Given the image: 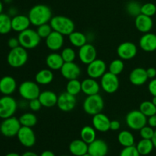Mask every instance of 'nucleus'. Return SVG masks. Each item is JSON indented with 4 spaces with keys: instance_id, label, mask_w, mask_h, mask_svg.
<instances>
[{
    "instance_id": "obj_1",
    "label": "nucleus",
    "mask_w": 156,
    "mask_h": 156,
    "mask_svg": "<svg viewBox=\"0 0 156 156\" xmlns=\"http://www.w3.org/2000/svg\"><path fill=\"white\" fill-rule=\"evenodd\" d=\"M28 18L30 24L38 27L44 24L50 22L53 18V13L49 6L43 4L35 5L30 9L28 12Z\"/></svg>"
},
{
    "instance_id": "obj_2",
    "label": "nucleus",
    "mask_w": 156,
    "mask_h": 156,
    "mask_svg": "<svg viewBox=\"0 0 156 156\" xmlns=\"http://www.w3.org/2000/svg\"><path fill=\"white\" fill-rule=\"evenodd\" d=\"M52 28L62 35H69L75 30V24L71 18L63 15H56L50 21Z\"/></svg>"
},
{
    "instance_id": "obj_3",
    "label": "nucleus",
    "mask_w": 156,
    "mask_h": 156,
    "mask_svg": "<svg viewBox=\"0 0 156 156\" xmlns=\"http://www.w3.org/2000/svg\"><path fill=\"white\" fill-rule=\"evenodd\" d=\"M28 59V53L24 47H19L11 49L7 56V62L12 68H21L24 66Z\"/></svg>"
},
{
    "instance_id": "obj_4",
    "label": "nucleus",
    "mask_w": 156,
    "mask_h": 156,
    "mask_svg": "<svg viewBox=\"0 0 156 156\" xmlns=\"http://www.w3.org/2000/svg\"><path fill=\"white\" fill-rule=\"evenodd\" d=\"M18 39L21 47H24L26 50H32L39 45L41 38L38 35L37 30L29 27L27 30L19 33Z\"/></svg>"
},
{
    "instance_id": "obj_5",
    "label": "nucleus",
    "mask_w": 156,
    "mask_h": 156,
    "mask_svg": "<svg viewBox=\"0 0 156 156\" xmlns=\"http://www.w3.org/2000/svg\"><path fill=\"white\" fill-rule=\"evenodd\" d=\"M105 107L104 99L99 94L87 96L83 102V110L88 115L94 116L101 113Z\"/></svg>"
},
{
    "instance_id": "obj_6",
    "label": "nucleus",
    "mask_w": 156,
    "mask_h": 156,
    "mask_svg": "<svg viewBox=\"0 0 156 156\" xmlns=\"http://www.w3.org/2000/svg\"><path fill=\"white\" fill-rule=\"evenodd\" d=\"M18 93L24 100L29 101L38 98L41 94L39 85L36 82L24 81L18 87Z\"/></svg>"
},
{
    "instance_id": "obj_7",
    "label": "nucleus",
    "mask_w": 156,
    "mask_h": 156,
    "mask_svg": "<svg viewBox=\"0 0 156 156\" xmlns=\"http://www.w3.org/2000/svg\"><path fill=\"white\" fill-rule=\"evenodd\" d=\"M18 104L11 95H4L0 98V118L6 119L12 117L17 111Z\"/></svg>"
},
{
    "instance_id": "obj_8",
    "label": "nucleus",
    "mask_w": 156,
    "mask_h": 156,
    "mask_svg": "<svg viewBox=\"0 0 156 156\" xmlns=\"http://www.w3.org/2000/svg\"><path fill=\"white\" fill-rule=\"evenodd\" d=\"M21 127L19 119L12 116L9 118L3 119L0 124V133L5 137H14L17 136Z\"/></svg>"
},
{
    "instance_id": "obj_9",
    "label": "nucleus",
    "mask_w": 156,
    "mask_h": 156,
    "mask_svg": "<svg viewBox=\"0 0 156 156\" xmlns=\"http://www.w3.org/2000/svg\"><path fill=\"white\" fill-rule=\"evenodd\" d=\"M147 117L140 110H134L128 113L126 116V123L133 130H140L147 124Z\"/></svg>"
},
{
    "instance_id": "obj_10",
    "label": "nucleus",
    "mask_w": 156,
    "mask_h": 156,
    "mask_svg": "<svg viewBox=\"0 0 156 156\" xmlns=\"http://www.w3.org/2000/svg\"><path fill=\"white\" fill-rule=\"evenodd\" d=\"M101 88L108 94H113L118 90L120 81L116 75L106 72L101 78Z\"/></svg>"
},
{
    "instance_id": "obj_11",
    "label": "nucleus",
    "mask_w": 156,
    "mask_h": 156,
    "mask_svg": "<svg viewBox=\"0 0 156 156\" xmlns=\"http://www.w3.org/2000/svg\"><path fill=\"white\" fill-rule=\"evenodd\" d=\"M138 49L135 44L129 41L121 43L117 47V53L119 58L123 60H129L136 56Z\"/></svg>"
},
{
    "instance_id": "obj_12",
    "label": "nucleus",
    "mask_w": 156,
    "mask_h": 156,
    "mask_svg": "<svg viewBox=\"0 0 156 156\" xmlns=\"http://www.w3.org/2000/svg\"><path fill=\"white\" fill-rule=\"evenodd\" d=\"M17 137L20 143L24 147H32L36 143V135L31 127L21 126L17 134Z\"/></svg>"
},
{
    "instance_id": "obj_13",
    "label": "nucleus",
    "mask_w": 156,
    "mask_h": 156,
    "mask_svg": "<svg viewBox=\"0 0 156 156\" xmlns=\"http://www.w3.org/2000/svg\"><path fill=\"white\" fill-rule=\"evenodd\" d=\"M87 74L92 79H99L103 76L107 71V65L102 59H96L87 66Z\"/></svg>"
},
{
    "instance_id": "obj_14",
    "label": "nucleus",
    "mask_w": 156,
    "mask_h": 156,
    "mask_svg": "<svg viewBox=\"0 0 156 156\" xmlns=\"http://www.w3.org/2000/svg\"><path fill=\"white\" fill-rule=\"evenodd\" d=\"M76 98L75 95L69 94L67 91L62 92L58 96L57 107L63 112H69L73 111L76 105Z\"/></svg>"
},
{
    "instance_id": "obj_15",
    "label": "nucleus",
    "mask_w": 156,
    "mask_h": 156,
    "mask_svg": "<svg viewBox=\"0 0 156 156\" xmlns=\"http://www.w3.org/2000/svg\"><path fill=\"white\" fill-rule=\"evenodd\" d=\"M79 58L82 63L88 65L97 59V50L91 44H85L79 50Z\"/></svg>"
},
{
    "instance_id": "obj_16",
    "label": "nucleus",
    "mask_w": 156,
    "mask_h": 156,
    "mask_svg": "<svg viewBox=\"0 0 156 156\" xmlns=\"http://www.w3.org/2000/svg\"><path fill=\"white\" fill-rule=\"evenodd\" d=\"M45 44L47 48L52 51H58L64 44V35L57 31H53L45 39Z\"/></svg>"
},
{
    "instance_id": "obj_17",
    "label": "nucleus",
    "mask_w": 156,
    "mask_h": 156,
    "mask_svg": "<svg viewBox=\"0 0 156 156\" xmlns=\"http://www.w3.org/2000/svg\"><path fill=\"white\" fill-rule=\"evenodd\" d=\"M60 73L62 77L67 80L76 79L80 76L81 69L75 62H64L63 66L60 69Z\"/></svg>"
},
{
    "instance_id": "obj_18",
    "label": "nucleus",
    "mask_w": 156,
    "mask_h": 156,
    "mask_svg": "<svg viewBox=\"0 0 156 156\" xmlns=\"http://www.w3.org/2000/svg\"><path fill=\"white\" fill-rule=\"evenodd\" d=\"M108 152V146L107 143L100 139L88 144V153L91 156H106Z\"/></svg>"
},
{
    "instance_id": "obj_19",
    "label": "nucleus",
    "mask_w": 156,
    "mask_h": 156,
    "mask_svg": "<svg viewBox=\"0 0 156 156\" xmlns=\"http://www.w3.org/2000/svg\"><path fill=\"white\" fill-rule=\"evenodd\" d=\"M110 123H111V120L109 117L103 113H99L93 116V127L98 132L105 133L110 130Z\"/></svg>"
},
{
    "instance_id": "obj_20",
    "label": "nucleus",
    "mask_w": 156,
    "mask_h": 156,
    "mask_svg": "<svg viewBox=\"0 0 156 156\" xmlns=\"http://www.w3.org/2000/svg\"><path fill=\"white\" fill-rule=\"evenodd\" d=\"M17 89V82L12 76H3L0 79V92L3 95H11Z\"/></svg>"
},
{
    "instance_id": "obj_21",
    "label": "nucleus",
    "mask_w": 156,
    "mask_h": 156,
    "mask_svg": "<svg viewBox=\"0 0 156 156\" xmlns=\"http://www.w3.org/2000/svg\"><path fill=\"white\" fill-rule=\"evenodd\" d=\"M129 79L131 84L136 86H141L146 84L149 78L146 73V69L142 67H137L131 71Z\"/></svg>"
},
{
    "instance_id": "obj_22",
    "label": "nucleus",
    "mask_w": 156,
    "mask_h": 156,
    "mask_svg": "<svg viewBox=\"0 0 156 156\" xmlns=\"http://www.w3.org/2000/svg\"><path fill=\"white\" fill-rule=\"evenodd\" d=\"M140 47L145 52H153L156 50V34L146 33L140 37L139 41Z\"/></svg>"
},
{
    "instance_id": "obj_23",
    "label": "nucleus",
    "mask_w": 156,
    "mask_h": 156,
    "mask_svg": "<svg viewBox=\"0 0 156 156\" xmlns=\"http://www.w3.org/2000/svg\"><path fill=\"white\" fill-rule=\"evenodd\" d=\"M135 26L137 30L141 33H149L153 27L152 17L140 14L135 18Z\"/></svg>"
},
{
    "instance_id": "obj_24",
    "label": "nucleus",
    "mask_w": 156,
    "mask_h": 156,
    "mask_svg": "<svg viewBox=\"0 0 156 156\" xmlns=\"http://www.w3.org/2000/svg\"><path fill=\"white\" fill-rule=\"evenodd\" d=\"M30 24V19L27 15H17L12 18V28L15 32L21 33L28 29Z\"/></svg>"
},
{
    "instance_id": "obj_25",
    "label": "nucleus",
    "mask_w": 156,
    "mask_h": 156,
    "mask_svg": "<svg viewBox=\"0 0 156 156\" xmlns=\"http://www.w3.org/2000/svg\"><path fill=\"white\" fill-rule=\"evenodd\" d=\"M101 85L95 79L87 78L82 82V91L87 96L99 94Z\"/></svg>"
},
{
    "instance_id": "obj_26",
    "label": "nucleus",
    "mask_w": 156,
    "mask_h": 156,
    "mask_svg": "<svg viewBox=\"0 0 156 156\" xmlns=\"http://www.w3.org/2000/svg\"><path fill=\"white\" fill-rule=\"evenodd\" d=\"M38 99L43 107L53 108L57 105L58 95L52 91H44L41 92Z\"/></svg>"
},
{
    "instance_id": "obj_27",
    "label": "nucleus",
    "mask_w": 156,
    "mask_h": 156,
    "mask_svg": "<svg viewBox=\"0 0 156 156\" xmlns=\"http://www.w3.org/2000/svg\"><path fill=\"white\" fill-rule=\"evenodd\" d=\"M70 153L75 156H82L88 153V144L81 140H75L70 143L69 146Z\"/></svg>"
},
{
    "instance_id": "obj_28",
    "label": "nucleus",
    "mask_w": 156,
    "mask_h": 156,
    "mask_svg": "<svg viewBox=\"0 0 156 156\" xmlns=\"http://www.w3.org/2000/svg\"><path fill=\"white\" fill-rule=\"evenodd\" d=\"M64 62L60 53H50L46 58V65L51 70H60Z\"/></svg>"
},
{
    "instance_id": "obj_29",
    "label": "nucleus",
    "mask_w": 156,
    "mask_h": 156,
    "mask_svg": "<svg viewBox=\"0 0 156 156\" xmlns=\"http://www.w3.org/2000/svg\"><path fill=\"white\" fill-rule=\"evenodd\" d=\"M54 79V74L50 69H44L35 75V81L38 85H47L51 83Z\"/></svg>"
},
{
    "instance_id": "obj_30",
    "label": "nucleus",
    "mask_w": 156,
    "mask_h": 156,
    "mask_svg": "<svg viewBox=\"0 0 156 156\" xmlns=\"http://www.w3.org/2000/svg\"><path fill=\"white\" fill-rule=\"evenodd\" d=\"M69 41L73 46L80 48L81 47L87 44L88 38L86 35L82 32L74 30L69 35Z\"/></svg>"
},
{
    "instance_id": "obj_31",
    "label": "nucleus",
    "mask_w": 156,
    "mask_h": 156,
    "mask_svg": "<svg viewBox=\"0 0 156 156\" xmlns=\"http://www.w3.org/2000/svg\"><path fill=\"white\" fill-rule=\"evenodd\" d=\"M136 149L140 155H147L152 152L154 147L152 140L142 139L136 145Z\"/></svg>"
},
{
    "instance_id": "obj_32",
    "label": "nucleus",
    "mask_w": 156,
    "mask_h": 156,
    "mask_svg": "<svg viewBox=\"0 0 156 156\" xmlns=\"http://www.w3.org/2000/svg\"><path fill=\"white\" fill-rule=\"evenodd\" d=\"M117 140L123 147H128V146H134L135 138L133 134L131 132L128 130H123L118 134Z\"/></svg>"
},
{
    "instance_id": "obj_33",
    "label": "nucleus",
    "mask_w": 156,
    "mask_h": 156,
    "mask_svg": "<svg viewBox=\"0 0 156 156\" xmlns=\"http://www.w3.org/2000/svg\"><path fill=\"white\" fill-rule=\"evenodd\" d=\"M80 136L87 144H90L96 140V129L91 126H85L81 129Z\"/></svg>"
},
{
    "instance_id": "obj_34",
    "label": "nucleus",
    "mask_w": 156,
    "mask_h": 156,
    "mask_svg": "<svg viewBox=\"0 0 156 156\" xmlns=\"http://www.w3.org/2000/svg\"><path fill=\"white\" fill-rule=\"evenodd\" d=\"M12 30V18L8 14H0V34H7Z\"/></svg>"
},
{
    "instance_id": "obj_35",
    "label": "nucleus",
    "mask_w": 156,
    "mask_h": 156,
    "mask_svg": "<svg viewBox=\"0 0 156 156\" xmlns=\"http://www.w3.org/2000/svg\"><path fill=\"white\" fill-rule=\"evenodd\" d=\"M20 123L22 126L34 127L37 123V117L33 113H24L19 117Z\"/></svg>"
},
{
    "instance_id": "obj_36",
    "label": "nucleus",
    "mask_w": 156,
    "mask_h": 156,
    "mask_svg": "<svg viewBox=\"0 0 156 156\" xmlns=\"http://www.w3.org/2000/svg\"><path fill=\"white\" fill-rule=\"evenodd\" d=\"M139 110L147 117L156 114V106L152 103V101H145L142 102Z\"/></svg>"
},
{
    "instance_id": "obj_37",
    "label": "nucleus",
    "mask_w": 156,
    "mask_h": 156,
    "mask_svg": "<svg viewBox=\"0 0 156 156\" xmlns=\"http://www.w3.org/2000/svg\"><path fill=\"white\" fill-rule=\"evenodd\" d=\"M69 94L76 96L82 91V82L78 79L69 80L66 84V91Z\"/></svg>"
},
{
    "instance_id": "obj_38",
    "label": "nucleus",
    "mask_w": 156,
    "mask_h": 156,
    "mask_svg": "<svg viewBox=\"0 0 156 156\" xmlns=\"http://www.w3.org/2000/svg\"><path fill=\"white\" fill-rule=\"evenodd\" d=\"M123 69H124V62L121 59H114L109 65V72L116 76L121 74Z\"/></svg>"
},
{
    "instance_id": "obj_39",
    "label": "nucleus",
    "mask_w": 156,
    "mask_h": 156,
    "mask_svg": "<svg viewBox=\"0 0 156 156\" xmlns=\"http://www.w3.org/2000/svg\"><path fill=\"white\" fill-rule=\"evenodd\" d=\"M142 5L136 1H130L126 4V11L130 16L136 17L141 14Z\"/></svg>"
},
{
    "instance_id": "obj_40",
    "label": "nucleus",
    "mask_w": 156,
    "mask_h": 156,
    "mask_svg": "<svg viewBox=\"0 0 156 156\" xmlns=\"http://www.w3.org/2000/svg\"><path fill=\"white\" fill-rule=\"evenodd\" d=\"M60 54L65 62H74L76 58V52L72 47H65Z\"/></svg>"
},
{
    "instance_id": "obj_41",
    "label": "nucleus",
    "mask_w": 156,
    "mask_h": 156,
    "mask_svg": "<svg viewBox=\"0 0 156 156\" xmlns=\"http://www.w3.org/2000/svg\"><path fill=\"white\" fill-rule=\"evenodd\" d=\"M36 30L41 39H42V38L46 39L53 30V28H52L50 24L47 23V24H42V25L38 26L37 29Z\"/></svg>"
},
{
    "instance_id": "obj_42",
    "label": "nucleus",
    "mask_w": 156,
    "mask_h": 156,
    "mask_svg": "<svg viewBox=\"0 0 156 156\" xmlns=\"http://www.w3.org/2000/svg\"><path fill=\"white\" fill-rule=\"evenodd\" d=\"M156 13V5L154 3L147 2L145 3L141 7V14L147 16L152 17Z\"/></svg>"
},
{
    "instance_id": "obj_43",
    "label": "nucleus",
    "mask_w": 156,
    "mask_h": 156,
    "mask_svg": "<svg viewBox=\"0 0 156 156\" xmlns=\"http://www.w3.org/2000/svg\"><path fill=\"white\" fill-rule=\"evenodd\" d=\"M154 133H155V130L150 126H143L140 130V136L142 137V139H146V140H152Z\"/></svg>"
},
{
    "instance_id": "obj_44",
    "label": "nucleus",
    "mask_w": 156,
    "mask_h": 156,
    "mask_svg": "<svg viewBox=\"0 0 156 156\" xmlns=\"http://www.w3.org/2000/svg\"><path fill=\"white\" fill-rule=\"evenodd\" d=\"M120 156H140L136 147L134 146L124 147L120 152Z\"/></svg>"
},
{
    "instance_id": "obj_45",
    "label": "nucleus",
    "mask_w": 156,
    "mask_h": 156,
    "mask_svg": "<svg viewBox=\"0 0 156 156\" xmlns=\"http://www.w3.org/2000/svg\"><path fill=\"white\" fill-rule=\"evenodd\" d=\"M28 107L32 111H38L41 109L42 108V105H41V101L38 98L33 99L28 101Z\"/></svg>"
},
{
    "instance_id": "obj_46",
    "label": "nucleus",
    "mask_w": 156,
    "mask_h": 156,
    "mask_svg": "<svg viewBox=\"0 0 156 156\" xmlns=\"http://www.w3.org/2000/svg\"><path fill=\"white\" fill-rule=\"evenodd\" d=\"M148 89L152 96H156V78L151 79L148 85Z\"/></svg>"
},
{
    "instance_id": "obj_47",
    "label": "nucleus",
    "mask_w": 156,
    "mask_h": 156,
    "mask_svg": "<svg viewBox=\"0 0 156 156\" xmlns=\"http://www.w3.org/2000/svg\"><path fill=\"white\" fill-rule=\"evenodd\" d=\"M20 43L18 41V37H11L9 38V41H8V47L10 49H14L16 48V47H19Z\"/></svg>"
},
{
    "instance_id": "obj_48",
    "label": "nucleus",
    "mask_w": 156,
    "mask_h": 156,
    "mask_svg": "<svg viewBox=\"0 0 156 156\" xmlns=\"http://www.w3.org/2000/svg\"><path fill=\"white\" fill-rule=\"evenodd\" d=\"M120 128V123L118 120H111L110 123V129L112 131H117Z\"/></svg>"
},
{
    "instance_id": "obj_49",
    "label": "nucleus",
    "mask_w": 156,
    "mask_h": 156,
    "mask_svg": "<svg viewBox=\"0 0 156 156\" xmlns=\"http://www.w3.org/2000/svg\"><path fill=\"white\" fill-rule=\"evenodd\" d=\"M146 73L149 79H153L156 78V69L154 67H149L146 69Z\"/></svg>"
},
{
    "instance_id": "obj_50",
    "label": "nucleus",
    "mask_w": 156,
    "mask_h": 156,
    "mask_svg": "<svg viewBox=\"0 0 156 156\" xmlns=\"http://www.w3.org/2000/svg\"><path fill=\"white\" fill-rule=\"evenodd\" d=\"M147 123L152 128H156V114L148 117Z\"/></svg>"
},
{
    "instance_id": "obj_51",
    "label": "nucleus",
    "mask_w": 156,
    "mask_h": 156,
    "mask_svg": "<svg viewBox=\"0 0 156 156\" xmlns=\"http://www.w3.org/2000/svg\"><path fill=\"white\" fill-rule=\"evenodd\" d=\"M8 15L11 17V18H13V17L16 16L18 14V9L15 7H10L8 10Z\"/></svg>"
},
{
    "instance_id": "obj_52",
    "label": "nucleus",
    "mask_w": 156,
    "mask_h": 156,
    "mask_svg": "<svg viewBox=\"0 0 156 156\" xmlns=\"http://www.w3.org/2000/svg\"><path fill=\"white\" fill-rule=\"evenodd\" d=\"M40 156H56V155H55V154L53 153L52 151L46 150L44 151V152H43Z\"/></svg>"
},
{
    "instance_id": "obj_53",
    "label": "nucleus",
    "mask_w": 156,
    "mask_h": 156,
    "mask_svg": "<svg viewBox=\"0 0 156 156\" xmlns=\"http://www.w3.org/2000/svg\"><path fill=\"white\" fill-rule=\"evenodd\" d=\"M21 156H39V155H37L35 152H26Z\"/></svg>"
},
{
    "instance_id": "obj_54",
    "label": "nucleus",
    "mask_w": 156,
    "mask_h": 156,
    "mask_svg": "<svg viewBox=\"0 0 156 156\" xmlns=\"http://www.w3.org/2000/svg\"><path fill=\"white\" fill-rule=\"evenodd\" d=\"M152 143H153L154 147L156 149V129L155 130V133H154V135H153V137H152Z\"/></svg>"
},
{
    "instance_id": "obj_55",
    "label": "nucleus",
    "mask_w": 156,
    "mask_h": 156,
    "mask_svg": "<svg viewBox=\"0 0 156 156\" xmlns=\"http://www.w3.org/2000/svg\"><path fill=\"white\" fill-rule=\"evenodd\" d=\"M5 156H21L19 154L16 153V152H10V153H8L7 155H5Z\"/></svg>"
},
{
    "instance_id": "obj_56",
    "label": "nucleus",
    "mask_w": 156,
    "mask_h": 156,
    "mask_svg": "<svg viewBox=\"0 0 156 156\" xmlns=\"http://www.w3.org/2000/svg\"><path fill=\"white\" fill-rule=\"evenodd\" d=\"M2 11H3V3L0 0V14L2 13Z\"/></svg>"
},
{
    "instance_id": "obj_57",
    "label": "nucleus",
    "mask_w": 156,
    "mask_h": 156,
    "mask_svg": "<svg viewBox=\"0 0 156 156\" xmlns=\"http://www.w3.org/2000/svg\"><path fill=\"white\" fill-rule=\"evenodd\" d=\"M152 102L156 106V96H153V98L152 99Z\"/></svg>"
},
{
    "instance_id": "obj_58",
    "label": "nucleus",
    "mask_w": 156,
    "mask_h": 156,
    "mask_svg": "<svg viewBox=\"0 0 156 156\" xmlns=\"http://www.w3.org/2000/svg\"><path fill=\"white\" fill-rule=\"evenodd\" d=\"M12 0H3V2H4L5 3H6V4H9V3L12 2Z\"/></svg>"
},
{
    "instance_id": "obj_59",
    "label": "nucleus",
    "mask_w": 156,
    "mask_h": 156,
    "mask_svg": "<svg viewBox=\"0 0 156 156\" xmlns=\"http://www.w3.org/2000/svg\"><path fill=\"white\" fill-rule=\"evenodd\" d=\"M82 156H91V155H90L89 153H86V154H85V155H82Z\"/></svg>"
},
{
    "instance_id": "obj_60",
    "label": "nucleus",
    "mask_w": 156,
    "mask_h": 156,
    "mask_svg": "<svg viewBox=\"0 0 156 156\" xmlns=\"http://www.w3.org/2000/svg\"><path fill=\"white\" fill-rule=\"evenodd\" d=\"M61 156H69V155H61Z\"/></svg>"
}]
</instances>
